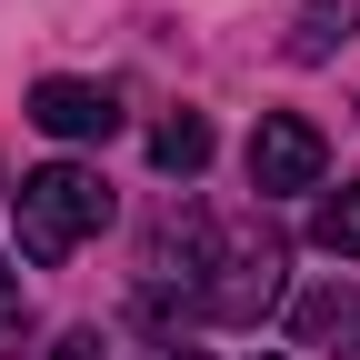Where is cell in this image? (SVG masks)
Here are the masks:
<instances>
[{"label": "cell", "instance_id": "obj_10", "mask_svg": "<svg viewBox=\"0 0 360 360\" xmlns=\"http://www.w3.org/2000/svg\"><path fill=\"white\" fill-rule=\"evenodd\" d=\"M40 360H101V330H70V340H51Z\"/></svg>", "mask_w": 360, "mask_h": 360}, {"label": "cell", "instance_id": "obj_6", "mask_svg": "<svg viewBox=\"0 0 360 360\" xmlns=\"http://www.w3.org/2000/svg\"><path fill=\"white\" fill-rule=\"evenodd\" d=\"M300 340L360 360V290H321V300H300Z\"/></svg>", "mask_w": 360, "mask_h": 360}, {"label": "cell", "instance_id": "obj_7", "mask_svg": "<svg viewBox=\"0 0 360 360\" xmlns=\"http://www.w3.org/2000/svg\"><path fill=\"white\" fill-rule=\"evenodd\" d=\"M150 160H160L170 180H200V160H210V120H200V110H170V120L150 130Z\"/></svg>", "mask_w": 360, "mask_h": 360}, {"label": "cell", "instance_id": "obj_1", "mask_svg": "<svg viewBox=\"0 0 360 360\" xmlns=\"http://www.w3.org/2000/svg\"><path fill=\"white\" fill-rule=\"evenodd\" d=\"M170 250H180V281H191V310L200 321H260L270 300H281V270H290V250H281V231H220V220H200L191 210V231H170Z\"/></svg>", "mask_w": 360, "mask_h": 360}, {"label": "cell", "instance_id": "obj_9", "mask_svg": "<svg viewBox=\"0 0 360 360\" xmlns=\"http://www.w3.org/2000/svg\"><path fill=\"white\" fill-rule=\"evenodd\" d=\"M20 321H30V300H20V270H11V260H0V350H11V340H20Z\"/></svg>", "mask_w": 360, "mask_h": 360}, {"label": "cell", "instance_id": "obj_5", "mask_svg": "<svg viewBox=\"0 0 360 360\" xmlns=\"http://www.w3.org/2000/svg\"><path fill=\"white\" fill-rule=\"evenodd\" d=\"M350 30H360V0H300V11H290V60H310V70L340 60Z\"/></svg>", "mask_w": 360, "mask_h": 360}, {"label": "cell", "instance_id": "obj_8", "mask_svg": "<svg viewBox=\"0 0 360 360\" xmlns=\"http://www.w3.org/2000/svg\"><path fill=\"white\" fill-rule=\"evenodd\" d=\"M310 240L340 250V260H360V191H330L321 210H310Z\"/></svg>", "mask_w": 360, "mask_h": 360}, {"label": "cell", "instance_id": "obj_2", "mask_svg": "<svg viewBox=\"0 0 360 360\" xmlns=\"http://www.w3.org/2000/svg\"><path fill=\"white\" fill-rule=\"evenodd\" d=\"M11 210H20V250L30 260H70L90 231H110V191H101V170H80V160L30 170L11 191Z\"/></svg>", "mask_w": 360, "mask_h": 360}, {"label": "cell", "instance_id": "obj_3", "mask_svg": "<svg viewBox=\"0 0 360 360\" xmlns=\"http://www.w3.org/2000/svg\"><path fill=\"white\" fill-rule=\"evenodd\" d=\"M321 170H330V141H321V130H310L300 110H260V130H250V191L260 200L321 191Z\"/></svg>", "mask_w": 360, "mask_h": 360}, {"label": "cell", "instance_id": "obj_11", "mask_svg": "<svg viewBox=\"0 0 360 360\" xmlns=\"http://www.w3.org/2000/svg\"><path fill=\"white\" fill-rule=\"evenodd\" d=\"M150 360H200V350H150Z\"/></svg>", "mask_w": 360, "mask_h": 360}, {"label": "cell", "instance_id": "obj_4", "mask_svg": "<svg viewBox=\"0 0 360 360\" xmlns=\"http://www.w3.org/2000/svg\"><path fill=\"white\" fill-rule=\"evenodd\" d=\"M30 120L51 130V141H110L120 130V90H101V80H40Z\"/></svg>", "mask_w": 360, "mask_h": 360}]
</instances>
